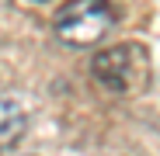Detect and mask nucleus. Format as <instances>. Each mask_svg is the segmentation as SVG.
I'll return each mask as SVG.
<instances>
[{
  "instance_id": "7ed1b4c3",
  "label": "nucleus",
  "mask_w": 160,
  "mask_h": 156,
  "mask_svg": "<svg viewBox=\"0 0 160 156\" xmlns=\"http://www.w3.org/2000/svg\"><path fill=\"white\" fill-rule=\"evenodd\" d=\"M28 132V115L24 108L11 97V94H0V153L18 146Z\"/></svg>"
},
{
  "instance_id": "f03ea898",
  "label": "nucleus",
  "mask_w": 160,
  "mask_h": 156,
  "mask_svg": "<svg viewBox=\"0 0 160 156\" xmlns=\"http://www.w3.org/2000/svg\"><path fill=\"white\" fill-rule=\"evenodd\" d=\"M112 24H115V14L104 0H70L56 14V35L73 49H87L108 35Z\"/></svg>"
},
{
  "instance_id": "f257e3e1",
  "label": "nucleus",
  "mask_w": 160,
  "mask_h": 156,
  "mask_svg": "<svg viewBox=\"0 0 160 156\" xmlns=\"http://www.w3.org/2000/svg\"><path fill=\"white\" fill-rule=\"evenodd\" d=\"M91 76L118 97H132L150 87V52L139 42H118L91 59Z\"/></svg>"
}]
</instances>
